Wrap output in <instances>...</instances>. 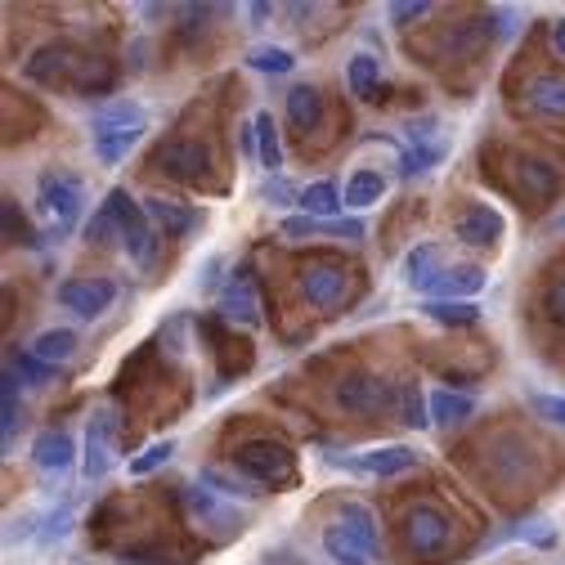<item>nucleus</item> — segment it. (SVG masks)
Wrapping results in <instances>:
<instances>
[{"mask_svg":"<svg viewBox=\"0 0 565 565\" xmlns=\"http://www.w3.org/2000/svg\"><path fill=\"white\" fill-rule=\"evenodd\" d=\"M82 211H86V184L73 171L50 167L36 175V216H41L45 234L67 238L82 225Z\"/></svg>","mask_w":565,"mask_h":565,"instance_id":"nucleus-1","label":"nucleus"},{"mask_svg":"<svg viewBox=\"0 0 565 565\" xmlns=\"http://www.w3.org/2000/svg\"><path fill=\"white\" fill-rule=\"evenodd\" d=\"M145 139V113L130 99H117L108 108L95 113V158L99 167H117L121 158H130V149Z\"/></svg>","mask_w":565,"mask_h":565,"instance_id":"nucleus-2","label":"nucleus"},{"mask_svg":"<svg viewBox=\"0 0 565 565\" xmlns=\"http://www.w3.org/2000/svg\"><path fill=\"white\" fill-rule=\"evenodd\" d=\"M104 206L113 211L117 238H121L130 265H135V269H149V265H153V252H158V230H153V221H149L145 202H135L126 189H108Z\"/></svg>","mask_w":565,"mask_h":565,"instance_id":"nucleus-3","label":"nucleus"},{"mask_svg":"<svg viewBox=\"0 0 565 565\" xmlns=\"http://www.w3.org/2000/svg\"><path fill=\"white\" fill-rule=\"evenodd\" d=\"M234 462L252 484H292L297 480V458L278 440H247V445H238Z\"/></svg>","mask_w":565,"mask_h":565,"instance_id":"nucleus-4","label":"nucleus"},{"mask_svg":"<svg viewBox=\"0 0 565 565\" xmlns=\"http://www.w3.org/2000/svg\"><path fill=\"white\" fill-rule=\"evenodd\" d=\"M337 404L345 413H399V382H386V377H373V373H350L337 382Z\"/></svg>","mask_w":565,"mask_h":565,"instance_id":"nucleus-5","label":"nucleus"},{"mask_svg":"<svg viewBox=\"0 0 565 565\" xmlns=\"http://www.w3.org/2000/svg\"><path fill=\"white\" fill-rule=\"evenodd\" d=\"M117 462V413L99 408L86 422V449H82V476L86 480H104Z\"/></svg>","mask_w":565,"mask_h":565,"instance_id":"nucleus-6","label":"nucleus"},{"mask_svg":"<svg viewBox=\"0 0 565 565\" xmlns=\"http://www.w3.org/2000/svg\"><path fill=\"white\" fill-rule=\"evenodd\" d=\"M117 301V282L113 278H67L58 282V306L73 310L77 319H99Z\"/></svg>","mask_w":565,"mask_h":565,"instance_id":"nucleus-7","label":"nucleus"},{"mask_svg":"<svg viewBox=\"0 0 565 565\" xmlns=\"http://www.w3.org/2000/svg\"><path fill=\"white\" fill-rule=\"evenodd\" d=\"M216 310H221L225 323H243V328H260V323H265V315H260V292H256L252 269H234V274H230V282H225L221 297H216Z\"/></svg>","mask_w":565,"mask_h":565,"instance_id":"nucleus-8","label":"nucleus"},{"mask_svg":"<svg viewBox=\"0 0 565 565\" xmlns=\"http://www.w3.org/2000/svg\"><path fill=\"white\" fill-rule=\"evenodd\" d=\"M297 282H301V297L310 306H319V310L341 306L345 292H350V274L337 260H310V265H301V278Z\"/></svg>","mask_w":565,"mask_h":565,"instance_id":"nucleus-9","label":"nucleus"},{"mask_svg":"<svg viewBox=\"0 0 565 565\" xmlns=\"http://www.w3.org/2000/svg\"><path fill=\"white\" fill-rule=\"evenodd\" d=\"M449 534H454L449 516H445L440 508H431V503H417V508L408 512V521H404V543H408L417 556L445 552V547H449Z\"/></svg>","mask_w":565,"mask_h":565,"instance_id":"nucleus-10","label":"nucleus"},{"mask_svg":"<svg viewBox=\"0 0 565 565\" xmlns=\"http://www.w3.org/2000/svg\"><path fill=\"white\" fill-rule=\"evenodd\" d=\"M153 167L158 171H167V175H175V180H206V171H211V153H206V145H198V139H167V145L153 153Z\"/></svg>","mask_w":565,"mask_h":565,"instance_id":"nucleus-11","label":"nucleus"},{"mask_svg":"<svg viewBox=\"0 0 565 565\" xmlns=\"http://www.w3.org/2000/svg\"><path fill=\"white\" fill-rule=\"evenodd\" d=\"M484 282H489V274L480 265H445L427 288H422V297L427 301H471Z\"/></svg>","mask_w":565,"mask_h":565,"instance_id":"nucleus-12","label":"nucleus"},{"mask_svg":"<svg viewBox=\"0 0 565 565\" xmlns=\"http://www.w3.org/2000/svg\"><path fill=\"white\" fill-rule=\"evenodd\" d=\"M145 211H149L153 230L167 234V238H184V234H193V230L202 225V211H198V206L175 202V198H162V193L145 198Z\"/></svg>","mask_w":565,"mask_h":565,"instance_id":"nucleus-13","label":"nucleus"},{"mask_svg":"<svg viewBox=\"0 0 565 565\" xmlns=\"http://www.w3.org/2000/svg\"><path fill=\"white\" fill-rule=\"evenodd\" d=\"M345 467H350V471H360V476H377V480H386V476H404V471H413V467H417V449H408V445H382V449L355 454Z\"/></svg>","mask_w":565,"mask_h":565,"instance_id":"nucleus-14","label":"nucleus"},{"mask_svg":"<svg viewBox=\"0 0 565 565\" xmlns=\"http://www.w3.org/2000/svg\"><path fill=\"white\" fill-rule=\"evenodd\" d=\"M454 234H458V243H467V247H480V252H489L493 243L503 238V216L493 206H467L462 216H458V225H454Z\"/></svg>","mask_w":565,"mask_h":565,"instance_id":"nucleus-15","label":"nucleus"},{"mask_svg":"<svg viewBox=\"0 0 565 565\" xmlns=\"http://www.w3.org/2000/svg\"><path fill=\"white\" fill-rule=\"evenodd\" d=\"M319 234H332V238H345V243H360L369 234V225L360 216H337V221H315V216H288L282 221V238H319Z\"/></svg>","mask_w":565,"mask_h":565,"instance_id":"nucleus-16","label":"nucleus"},{"mask_svg":"<svg viewBox=\"0 0 565 565\" xmlns=\"http://www.w3.org/2000/svg\"><path fill=\"white\" fill-rule=\"evenodd\" d=\"M32 462L45 471V476H63V471H73L77 462V445L67 431H41L32 440Z\"/></svg>","mask_w":565,"mask_h":565,"instance_id":"nucleus-17","label":"nucleus"},{"mask_svg":"<svg viewBox=\"0 0 565 565\" xmlns=\"http://www.w3.org/2000/svg\"><path fill=\"white\" fill-rule=\"evenodd\" d=\"M525 108L534 117H565V77L561 73H539L525 82Z\"/></svg>","mask_w":565,"mask_h":565,"instance_id":"nucleus-18","label":"nucleus"},{"mask_svg":"<svg viewBox=\"0 0 565 565\" xmlns=\"http://www.w3.org/2000/svg\"><path fill=\"white\" fill-rule=\"evenodd\" d=\"M516 180L534 202H547L561 189V171L552 162H543V158H516Z\"/></svg>","mask_w":565,"mask_h":565,"instance_id":"nucleus-19","label":"nucleus"},{"mask_svg":"<svg viewBox=\"0 0 565 565\" xmlns=\"http://www.w3.org/2000/svg\"><path fill=\"white\" fill-rule=\"evenodd\" d=\"M440 260H445V247H440V243H422V247H413V252L404 256V278H408V288H413V292L427 288V282L445 269Z\"/></svg>","mask_w":565,"mask_h":565,"instance_id":"nucleus-20","label":"nucleus"},{"mask_svg":"<svg viewBox=\"0 0 565 565\" xmlns=\"http://www.w3.org/2000/svg\"><path fill=\"white\" fill-rule=\"evenodd\" d=\"M282 108H288V121L297 130H306V135L323 126V95L315 86H292L288 90V104H282Z\"/></svg>","mask_w":565,"mask_h":565,"instance_id":"nucleus-21","label":"nucleus"},{"mask_svg":"<svg viewBox=\"0 0 565 565\" xmlns=\"http://www.w3.org/2000/svg\"><path fill=\"white\" fill-rule=\"evenodd\" d=\"M431 427H462L467 417H476V399L471 395H458V391H431Z\"/></svg>","mask_w":565,"mask_h":565,"instance_id":"nucleus-22","label":"nucleus"},{"mask_svg":"<svg viewBox=\"0 0 565 565\" xmlns=\"http://www.w3.org/2000/svg\"><path fill=\"white\" fill-rule=\"evenodd\" d=\"M32 355H36L41 364H50V369L67 364V360L77 355V332H73V328H45V332L32 341Z\"/></svg>","mask_w":565,"mask_h":565,"instance_id":"nucleus-23","label":"nucleus"},{"mask_svg":"<svg viewBox=\"0 0 565 565\" xmlns=\"http://www.w3.org/2000/svg\"><path fill=\"white\" fill-rule=\"evenodd\" d=\"M345 193L332 184V180H315V184H306L301 189V206H306V216H315V221H337L341 216V202Z\"/></svg>","mask_w":565,"mask_h":565,"instance_id":"nucleus-24","label":"nucleus"},{"mask_svg":"<svg viewBox=\"0 0 565 565\" xmlns=\"http://www.w3.org/2000/svg\"><path fill=\"white\" fill-rule=\"evenodd\" d=\"M252 121H256V158H260V167H265L269 175H278V171H282V139H278V121H274V113H256Z\"/></svg>","mask_w":565,"mask_h":565,"instance_id":"nucleus-25","label":"nucleus"},{"mask_svg":"<svg viewBox=\"0 0 565 565\" xmlns=\"http://www.w3.org/2000/svg\"><path fill=\"white\" fill-rule=\"evenodd\" d=\"M345 82H350V95L355 99H377V82H382V63L373 58V54H355L350 58V67H345Z\"/></svg>","mask_w":565,"mask_h":565,"instance_id":"nucleus-26","label":"nucleus"},{"mask_svg":"<svg viewBox=\"0 0 565 565\" xmlns=\"http://www.w3.org/2000/svg\"><path fill=\"white\" fill-rule=\"evenodd\" d=\"M422 315L440 328H471L480 323V306L476 301H422Z\"/></svg>","mask_w":565,"mask_h":565,"instance_id":"nucleus-27","label":"nucleus"},{"mask_svg":"<svg viewBox=\"0 0 565 565\" xmlns=\"http://www.w3.org/2000/svg\"><path fill=\"white\" fill-rule=\"evenodd\" d=\"M323 552L332 556V561H341V565H369V547L350 534V530H341V525H328L323 530Z\"/></svg>","mask_w":565,"mask_h":565,"instance_id":"nucleus-28","label":"nucleus"},{"mask_svg":"<svg viewBox=\"0 0 565 565\" xmlns=\"http://www.w3.org/2000/svg\"><path fill=\"white\" fill-rule=\"evenodd\" d=\"M247 67L252 73H265V77H288L297 67V54L282 50V45H252L247 50Z\"/></svg>","mask_w":565,"mask_h":565,"instance_id":"nucleus-29","label":"nucleus"},{"mask_svg":"<svg viewBox=\"0 0 565 565\" xmlns=\"http://www.w3.org/2000/svg\"><path fill=\"white\" fill-rule=\"evenodd\" d=\"M382 193H386V175L382 171H355L345 180V206H355V211H364V206H373V202H382Z\"/></svg>","mask_w":565,"mask_h":565,"instance_id":"nucleus-30","label":"nucleus"},{"mask_svg":"<svg viewBox=\"0 0 565 565\" xmlns=\"http://www.w3.org/2000/svg\"><path fill=\"white\" fill-rule=\"evenodd\" d=\"M337 525L355 534L369 552H377V521H373V512H369L364 503H345V508H341V516H337Z\"/></svg>","mask_w":565,"mask_h":565,"instance_id":"nucleus-31","label":"nucleus"},{"mask_svg":"<svg viewBox=\"0 0 565 565\" xmlns=\"http://www.w3.org/2000/svg\"><path fill=\"white\" fill-rule=\"evenodd\" d=\"M189 512L198 516V521H206V525H230V530H238L243 521H234V512L230 508H221L216 499H211V489H189Z\"/></svg>","mask_w":565,"mask_h":565,"instance_id":"nucleus-32","label":"nucleus"},{"mask_svg":"<svg viewBox=\"0 0 565 565\" xmlns=\"http://www.w3.org/2000/svg\"><path fill=\"white\" fill-rule=\"evenodd\" d=\"M399 422H408V427H431V404L422 399V391H417V382H399V413H395Z\"/></svg>","mask_w":565,"mask_h":565,"instance_id":"nucleus-33","label":"nucleus"},{"mask_svg":"<svg viewBox=\"0 0 565 565\" xmlns=\"http://www.w3.org/2000/svg\"><path fill=\"white\" fill-rule=\"evenodd\" d=\"M0 216H6V243H10V247H36V234H32V225H28V216L19 211L14 198H6Z\"/></svg>","mask_w":565,"mask_h":565,"instance_id":"nucleus-34","label":"nucleus"},{"mask_svg":"<svg viewBox=\"0 0 565 565\" xmlns=\"http://www.w3.org/2000/svg\"><path fill=\"white\" fill-rule=\"evenodd\" d=\"M171 454H175V440H171V436H167V440H153L145 454H135V458H130V476H153L158 467L171 462Z\"/></svg>","mask_w":565,"mask_h":565,"instance_id":"nucleus-35","label":"nucleus"},{"mask_svg":"<svg viewBox=\"0 0 565 565\" xmlns=\"http://www.w3.org/2000/svg\"><path fill=\"white\" fill-rule=\"evenodd\" d=\"M19 373L14 369H6V377H0V395H6V445L14 440V431H19Z\"/></svg>","mask_w":565,"mask_h":565,"instance_id":"nucleus-36","label":"nucleus"},{"mask_svg":"<svg viewBox=\"0 0 565 565\" xmlns=\"http://www.w3.org/2000/svg\"><path fill=\"white\" fill-rule=\"evenodd\" d=\"M10 369H14L23 382H32V386H45V382H50V373H54L50 364H41V360L32 355V350H28V355H23V350H14V355H10Z\"/></svg>","mask_w":565,"mask_h":565,"instance_id":"nucleus-37","label":"nucleus"},{"mask_svg":"<svg viewBox=\"0 0 565 565\" xmlns=\"http://www.w3.org/2000/svg\"><path fill=\"white\" fill-rule=\"evenodd\" d=\"M202 484H211L216 493H225V499H256V484H243V480H230V476H221V471H202Z\"/></svg>","mask_w":565,"mask_h":565,"instance_id":"nucleus-38","label":"nucleus"},{"mask_svg":"<svg viewBox=\"0 0 565 565\" xmlns=\"http://www.w3.org/2000/svg\"><path fill=\"white\" fill-rule=\"evenodd\" d=\"M260 202H269V206H288V202H301V189H292L282 175H269V180L260 184Z\"/></svg>","mask_w":565,"mask_h":565,"instance_id":"nucleus-39","label":"nucleus"},{"mask_svg":"<svg viewBox=\"0 0 565 565\" xmlns=\"http://www.w3.org/2000/svg\"><path fill=\"white\" fill-rule=\"evenodd\" d=\"M530 408L543 417V422H552V427H565V395H530Z\"/></svg>","mask_w":565,"mask_h":565,"instance_id":"nucleus-40","label":"nucleus"},{"mask_svg":"<svg viewBox=\"0 0 565 565\" xmlns=\"http://www.w3.org/2000/svg\"><path fill=\"white\" fill-rule=\"evenodd\" d=\"M543 315H547L556 328H565V278L547 282V292H543Z\"/></svg>","mask_w":565,"mask_h":565,"instance_id":"nucleus-41","label":"nucleus"},{"mask_svg":"<svg viewBox=\"0 0 565 565\" xmlns=\"http://www.w3.org/2000/svg\"><path fill=\"white\" fill-rule=\"evenodd\" d=\"M67 530H73V512H67V508H63V512H50V516H45V530L36 534V543H45V547H50V543L67 539Z\"/></svg>","mask_w":565,"mask_h":565,"instance_id":"nucleus-42","label":"nucleus"},{"mask_svg":"<svg viewBox=\"0 0 565 565\" xmlns=\"http://www.w3.org/2000/svg\"><path fill=\"white\" fill-rule=\"evenodd\" d=\"M108 234H117V221H113L108 206H99L95 216H90V225H86V238H90V243H108Z\"/></svg>","mask_w":565,"mask_h":565,"instance_id":"nucleus-43","label":"nucleus"},{"mask_svg":"<svg viewBox=\"0 0 565 565\" xmlns=\"http://www.w3.org/2000/svg\"><path fill=\"white\" fill-rule=\"evenodd\" d=\"M427 14H431L427 0H399V6H391V19L395 23H413V19H427Z\"/></svg>","mask_w":565,"mask_h":565,"instance_id":"nucleus-44","label":"nucleus"},{"mask_svg":"<svg viewBox=\"0 0 565 565\" xmlns=\"http://www.w3.org/2000/svg\"><path fill=\"white\" fill-rule=\"evenodd\" d=\"M552 50L565 58V19H556V23H552Z\"/></svg>","mask_w":565,"mask_h":565,"instance_id":"nucleus-45","label":"nucleus"},{"mask_svg":"<svg viewBox=\"0 0 565 565\" xmlns=\"http://www.w3.org/2000/svg\"><path fill=\"white\" fill-rule=\"evenodd\" d=\"M247 14H252V19H269V14H274V6H252Z\"/></svg>","mask_w":565,"mask_h":565,"instance_id":"nucleus-46","label":"nucleus"}]
</instances>
